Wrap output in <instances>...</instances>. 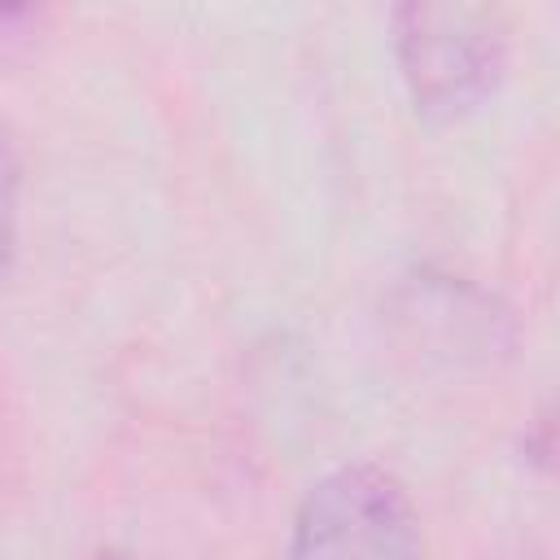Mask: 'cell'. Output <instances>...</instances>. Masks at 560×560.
I'll use <instances>...</instances> for the list:
<instances>
[{
  "instance_id": "277c9868",
  "label": "cell",
  "mask_w": 560,
  "mask_h": 560,
  "mask_svg": "<svg viewBox=\"0 0 560 560\" xmlns=\"http://www.w3.org/2000/svg\"><path fill=\"white\" fill-rule=\"evenodd\" d=\"M92 560H136V556H127V551H114V547H105V551H96Z\"/></svg>"
},
{
  "instance_id": "3957f363",
  "label": "cell",
  "mask_w": 560,
  "mask_h": 560,
  "mask_svg": "<svg viewBox=\"0 0 560 560\" xmlns=\"http://www.w3.org/2000/svg\"><path fill=\"white\" fill-rule=\"evenodd\" d=\"M13 219H18V158H13L9 131L0 122V280L13 258Z\"/></svg>"
},
{
  "instance_id": "6da1fadb",
  "label": "cell",
  "mask_w": 560,
  "mask_h": 560,
  "mask_svg": "<svg viewBox=\"0 0 560 560\" xmlns=\"http://www.w3.org/2000/svg\"><path fill=\"white\" fill-rule=\"evenodd\" d=\"M486 4H402L394 9V52L420 114L459 118L477 109L503 74L508 39Z\"/></svg>"
},
{
  "instance_id": "7a4b0ae2",
  "label": "cell",
  "mask_w": 560,
  "mask_h": 560,
  "mask_svg": "<svg viewBox=\"0 0 560 560\" xmlns=\"http://www.w3.org/2000/svg\"><path fill=\"white\" fill-rule=\"evenodd\" d=\"M284 560H420V516L381 464H341L298 503Z\"/></svg>"
}]
</instances>
